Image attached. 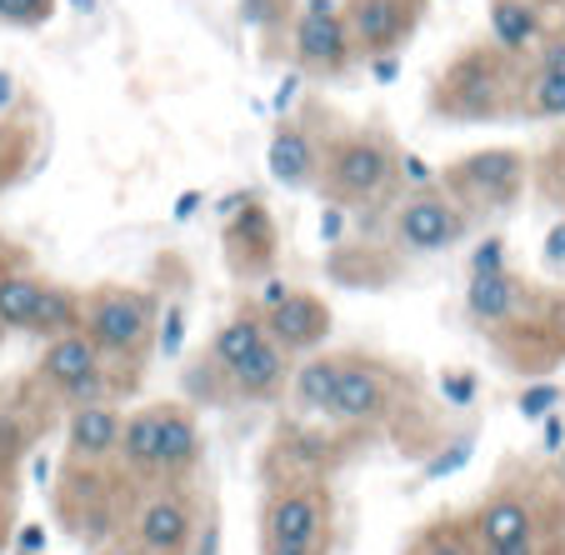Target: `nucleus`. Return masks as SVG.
<instances>
[{"label": "nucleus", "mask_w": 565, "mask_h": 555, "mask_svg": "<svg viewBox=\"0 0 565 555\" xmlns=\"http://www.w3.org/2000/svg\"><path fill=\"white\" fill-rule=\"evenodd\" d=\"M81 331L110 365H140V355L156 345V296L140 286H100L86 300Z\"/></svg>", "instance_id": "39448f33"}, {"label": "nucleus", "mask_w": 565, "mask_h": 555, "mask_svg": "<svg viewBox=\"0 0 565 555\" xmlns=\"http://www.w3.org/2000/svg\"><path fill=\"white\" fill-rule=\"evenodd\" d=\"M260 341H266V321H260V310H241V316H231V321L211 335V355H205V361H211L221 375H231Z\"/></svg>", "instance_id": "4be33fe9"}, {"label": "nucleus", "mask_w": 565, "mask_h": 555, "mask_svg": "<svg viewBox=\"0 0 565 555\" xmlns=\"http://www.w3.org/2000/svg\"><path fill=\"white\" fill-rule=\"evenodd\" d=\"M286 6L290 0H241V15H246L256 31H270V25L286 15Z\"/></svg>", "instance_id": "c756f323"}, {"label": "nucleus", "mask_w": 565, "mask_h": 555, "mask_svg": "<svg viewBox=\"0 0 565 555\" xmlns=\"http://www.w3.org/2000/svg\"><path fill=\"white\" fill-rule=\"evenodd\" d=\"M276 215L266 211L260 201H241V211L225 221V260L241 280H256L276 266Z\"/></svg>", "instance_id": "4468645a"}, {"label": "nucleus", "mask_w": 565, "mask_h": 555, "mask_svg": "<svg viewBox=\"0 0 565 555\" xmlns=\"http://www.w3.org/2000/svg\"><path fill=\"white\" fill-rule=\"evenodd\" d=\"M515 110L525 120H565V41L545 45L531 75L515 81Z\"/></svg>", "instance_id": "f3484780"}, {"label": "nucleus", "mask_w": 565, "mask_h": 555, "mask_svg": "<svg viewBox=\"0 0 565 555\" xmlns=\"http://www.w3.org/2000/svg\"><path fill=\"white\" fill-rule=\"evenodd\" d=\"M341 11L355 45V61H375V55L401 51L416 35L420 0H341Z\"/></svg>", "instance_id": "f8f14e48"}, {"label": "nucleus", "mask_w": 565, "mask_h": 555, "mask_svg": "<svg viewBox=\"0 0 565 555\" xmlns=\"http://www.w3.org/2000/svg\"><path fill=\"white\" fill-rule=\"evenodd\" d=\"M81 316H86V300H81V290H71V286H51V280H45L41 300H35V316H31V335H65V331H81Z\"/></svg>", "instance_id": "393cba45"}, {"label": "nucleus", "mask_w": 565, "mask_h": 555, "mask_svg": "<svg viewBox=\"0 0 565 555\" xmlns=\"http://www.w3.org/2000/svg\"><path fill=\"white\" fill-rule=\"evenodd\" d=\"M96 555H140V551H136V541H130V535H116V541L96 545Z\"/></svg>", "instance_id": "c9c22d12"}, {"label": "nucleus", "mask_w": 565, "mask_h": 555, "mask_svg": "<svg viewBox=\"0 0 565 555\" xmlns=\"http://www.w3.org/2000/svg\"><path fill=\"white\" fill-rule=\"evenodd\" d=\"M545 185H551V195L565 205V140L551 150V161H545Z\"/></svg>", "instance_id": "473e14b6"}, {"label": "nucleus", "mask_w": 565, "mask_h": 555, "mask_svg": "<svg viewBox=\"0 0 565 555\" xmlns=\"http://www.w3.org/2000/svg\"><path fill=\"white\" fill-rule=\"evenodd\" d=\"M491 45H501L505 55H525L541 45V11L531 0H491Z\"/></svg>", "instance_id": "412c9836"}, {"label": "nucleus", "mask_w": 565, "mask_h": 555, "mask_svg": "<svg viewBox=\"0 0 565 555\" xmlns=\"http://www.w3.org/2000/svg\"><path fill=\"white\" fill-rule=\"evenodd\" d=\"M260 321H266V335L280 345V351L296 361V355H316L331 335V306L316 296V290H290L276 300V306L260 310Z\"/></svg>", "instance_id": "ddd939ff"}, {"label": "nucleus", "mask_w": 565, "mask_h": 555, "mask_svg": "<svg viewBox=\"0 0 565 555\" xmlns=\"http://www.w3.org/2000/svg\"><path fill=\"white\" fill-rule=\"evenodd\" d=\"M15 555H35V551H15Z\"/></svg>", "instance_id": "a19ab883"}, {"label": "nucleus", "mask_w": 565, "mask_h": 555, "mask_svg": "<svg viewBox=\"0 0 565 555\" xmlns=\"http://www.w3.org/2000/svg\"><path fill=\"white\" fill-rule=\"evenodd\" d=\"M525 175H531V166H525L521 150L486 146V150L460 156L456 166H446V171H440V191L456 195L470 215H491V211H505V205L521 201Z\"/></svg>", "instance_id": "0eeeda50"}, {"label": "nucleus", "mask_w": 565, "mask_h": 555, "mask_svg": "<svg viewBox=\"0 0 565 555\" xmlns=\"http://www.w3.org/2000/svg\"><path fill=\"white\" fill-rule=\"evenodd\" d=\"M430 110L446 120H501L515 110V55L501 45H470L436 81Z\"/></svg>", "instance_id": "20e7f679"}, {"label": "nucleus", "mask_w": 565, "mask_h": 555, "mask_svg": "<svg viewBox=\"0 0 565 555\" xmlns=\"http://www.w3.org/2000/svg\"><path fill=\"white\" fill-rule=\"evenodd\" d=\"M491 270H511V266H505V241H501V235L480 241L476 256H470V276H491Z\"/></svg>", "instance_id": "c85d7f7f"}, {"label": "nucleus", "mask_w": 565, "mask_h": 555, "mask_svg": "<svg viewBox=\"0 0 565 555\" xmlns=\"http://www.w3.org/2000/svg\"><path fill=\"white\" fill-rule=\"evenodd\" d=\"M35 381L65 401V406H86V401H110V361L90 345L86 331H65L51 335L41 351V365H35Z\"/></svg>", "instance_id": "6e6552de"}, {"label": "nucleus", "mask_w": 565, "mask_h": 555, "mask_svg": "<svg viewBox=\"0 0 565 555\" xmlns=\"http://www.w3.org/2000/svg\"><path fill=\"white\" fill-rule=\"evenodd\" d=\"M335 381H341V355H306V361L290 371V395H296L306 410L326 416L335 395Z\"/></svg>", "instance_id": "5701e85b"}, {"label": "nucleus", "mask_w": 565, "mask_h": 555, "mask_svg": "<svg viewBox=\"0 0 565 555\" xmlns=\"http://www.w3.org/2000/svg\"><path fill=\"white\" fill-rule=\"evenodd\" d=\"M41 290H45V280L31 276V270H21V266L0 270V331H31Z\"/></svg>", "instance_id": "b1692460"}, {"label": "nucleus", "mask_w": 565, "mask_h": 555, "mask_svg": "<svg viewBox=\"0 0 565 555\" xmlns=\"http://www.w3.org/2000/svg\"><path fill=\"white\" fill-rule=\"evenodd\" d=\"M521 416H531V420H541V416H551L555 406H561V385H531V391H521Z\"/></svg>", "instance_id": "cd10ccee"}, {"label": "nucleus", "mask_w": 565, "mask_h": 555, "mask_svg": "<svg viewBox=\"0 0 565 555\" xmlns=\"http://www.w3.org/2000/svg\"><path fill=\"white\" fill-rule=\"evenodd\" d=\"M270 175H276L280 185H290V191H306V185H316V171H320V146L310 140V130L300 126H286L276 140H270Z\"/></svg>", "instance_id": "aec40b11"}, {"label": "nucleus", "mask_w": 565, "mask_h": 555, "mask_svg": "<svg viewBox=\"0 0 565 555\" xmlns=\"http://www.w3.org/2000/svg\"><path fill=\"white\" fill-rule=\"evenodd\" d=\"M531 286H525L515 270H491V276H470V290H466V316L486 331H501L511 321L515 310L525 306Z\"/></svg>", "instance_id": "6ab92c4d"}, {"label": "nucleus", "mask_w": 565, "mask_h": 555, "mask_svg": "<svg viewBox=\"0 0 565 555\" xmlns=\"http://www.w3.org/2000/svg\"><path fill=\"white\" fill-rule=\"evenodd\" d=\"M466 525L480 555H555V515L535 481H501Z\"/></svg>", "instance_id": "f03ea898"}, {"label": "nucleus", "mask_w": 565, "mask_h": 555, "mask_svg": "<svg viewBox=\"0 0 565 555\" xmlns=\"http://www.w3.org/2000/svg\"><path fill=\"white\" fill-rule=\"evenodd\" d=\"M120 410L110 401H86L71 406L65 416V466L81 470H106L116 460V440H120Z\"/></svg>", "instance_id": "2eb2a0df"}, {"label": "nucleus", "mask_w": 565, "mask_h": 555, "mask_svg": "<svg viewBox=\"0 0 565 555\" xmlns=\"http://www.w3.org/2000/svg\"><path fill=\"white\" fill-rule=\"evenodd\" d=\"M290 371H296V361H290V355L266 335V341H260L256 351L246 355V361L225 375V385H231V401L266 406V401H276V395L290 385Z\"/></svg>", "instance_id": "a211bd4d"}, {"label": "nucleus", "mask_w": 565, "mask_h": 555, "mask_svg": "<svg viewBox=\"0 0 565 555\" xmlns=\"http://www.w3.org/2000/svg\"><path fill=\"white\" fill-rule=\"evenodd\" d=\"M545 256H551V266H565V221L551 225V235H545Z\"/></svg>", "instance_id": "f704fd0d"}, {"label": "nucleus", "mask_w": 565, "mask_h": 555, "mask_svg": "<svg viewBox=\"0 0 565 555\" xmlns=\"http://www.w3.org/2000/svg\"><path fill=\"white\" fill-rule=\"evenodd\" d=\"M195 531H201V511H195L185 481L171 485H146V495L130 511V541L140 555H191Z\"/></svg>", "instance_id": "1a4fd4ad"}, {"label": "nucleus", "mask_w": 565, "mask_h": 555, "mask_svg": "<svg viewBox=\"0 0 565 555\" xmlns=\"http://www.w3.org/2000/svg\"><path fill=\"white\" fill-rule=\"evenodd\" d=\"M181 331H185V310H181V306H171V316H166V325H160V331H156V345H160V351H166V355H175V351H181Z\"/></svg>", "instance_id": "2f4dec72"}, {"label": "nucleus", "mask_w": 565, "mask_h": 555, "mask_svg": "<svg viewBox=\"0 0 565 555\" xmlns=\"http://www.w3.org/2000/svg\"><path fill=\"white\" fill-rule=\"evenodd\" d=\"M71 6H75V11H90V6H96V0H71Z\"/></svg>", "instance_id": "58836bf2"}, {"label": "nucleus", "mask_w": 565, "mask_h": 555, "mask_svg": "<svg viewBox=\"0 0 565 555\" xmlns=\"http://www.w3.org/2000/svg\"><path fill=\"white\" fill-rule=\"evenodd\" d=\"M11 100V75H0V106Z\"/></svg>", "instance_id": "4c0bfd02"}, {"label": "nucleus", "mask_w": 565, "mask_h": 555, "mask_svg": "<svg viewBox=\"0 0 565 555\" xmlns=\"http://www.w3.org/2000/svg\"><path fill=\"white\" fill-rule=\"evenodd\" d=\"M440 395L456 401V406H470V395H476V375L470 371H446L440 375Z\"/></svg>", "instance_id": "7c9ffc66"}, {"label": "nucleus", "mask_w": 565, "mask_h": 555, "mask_svg": "<svg viewBox=\"0 0 565 555\" xmlns=\"http://www.w3.org/2000/svg\"><path fill=\"white\" fill-rule=\"evenodd\" d=\"M195 205H201V195H195V191H191V195H181V205H175V221H185V215H191Z\"/></svg>", "instance_id": "e433bc0d"}, {"label": "nucleus", "mask_w": 565, "mask_h": 555, "mask_svg": "<svg viewBox=\"0 0 565 555\" xmlns=\"http://www.w3.org/2000/svg\"><path fill=\"white\" fill-rule=\"evenodd\" d=\"M561 476H565V440H561Z\"/></svg>", "instance_id": "ea45409f"}, {"label": "nucleus", "mask_w": 565, "mask_h": 555, "mask_svg": "<svg viewBox=\"0 0 565 555\" xmlns=\"http://www.w3.org/2000/svg\"><path fill=\"white\" fill-rule=\"evenodd\" d=\"M401 175H406L416 191H420V185H436V175H430V166L420 161V156H401Z\"/></svg>", "instance_id": "72a5a7b5"}, {"label": "nucleus", "mask_w": 565, "mask_h": 555, "mask_svg": "<svg viewBox=\"0 0 565 555\" xmlns=\"http://www.w3.org/2000/svg\"><path fill=\"white\" fill-rule=\"evenodd\" d=\"M55 0H0V21L6 25H45Z\"/></svg>", "instance_id": "bb28decb"}, {"label": "nucleus", "mask_w": 565, "mask_h": 555, "mask_svg": "<svg viewBox=\"0 0 565 555\" xmlns=\"http://www.w3.org/2000/svg\"><path fill=\"white\" fill-rule=\"evenodd\" d=\"M476 215L446 195L440 185H420V191L401 195L385 215V231H391V246L406 250V256H440V250H456L470 235Z\"/></svg>", "instance_id": "423d86ee"}, {"label": "nucleus", "mask_w": 565, "mask_h": 555, "mask_svg": "<svg viewBox=\"0 0 565 555\" xmlns=\"http://www.w3.org/2000/svg\"><path fill=\"white\" fill-rule=\"evenodd\" d=\"M201 466V426L195 410L181 401H160V436H156V485L191 481Z\"/></svg>", "instance_id": "dca6fc26"}, {"label": "nucleus", "mask_w": 565, "mask_h": 555, "mask_svg": "<svg viewBox=\"0 0 565 555\" xmlns=\"http://www.w3.org/2000/svg\"><path fill=\"white\" fill-rule=\"evenodd\" d=\"M335 495L326 476H280L260 501V555H331Z\"/></svg>", "instance_id": "f257e3e1"}, {"label": "nucleus", "mask_w": 565, "mask_h": 555, "mask_svg": "<svg viewBox=\"0 0 565 555\" xmlns=\"http://www.w3.org/2000/svg\"><path fill=\"white\" fill-rule=\"evenodd\" d=\"M395 410V371L371 355H341V381L326 406L335 430H375Z\"/></svg>", "instance_id": "9b49d317"}, {"label": "nucleus", "mask_w": 565, "mask_h": 555, "mask_svg": "<svg viewBox=\"0 0 565 555\" xmlns=\"http://www.w3.org/2000/svg\"><path fill=\"white\" fill-rule=\"evenodd\" d=\"M290 55H296V71L316 75V81H341L351 71L355 45L351 31H345L341 0H300L296 31H290Z\"/></svg>", "instance_id": "9d476101"}, {"label": "nucleus", "mask_w": 565, "mask_h": 555, "mask_svg": "<svg viewBox=\"0 0 565 555\" xmlns=\"http://www.w3.org/2000/svg\"><path fill=\"white\" fill-rule=\"evenodd\" d=\"M395 181H401V156H395L391 140L375 136V130L335 136L320 150L316 185H320V195H326V205L365 211V205L385 201Z\"/></svg>", "instance_id": "7ed1b4c3"}, {"label": "nucleus", "mask_w": 565, "mask_h": 555, "mask_svg": "<svg viewBox=\"0 0 565 555\" xmlns=\"http://www.w3.org/2000/svg\"><path fill=\"white\" fill-rule=\"evenodd\" d=\"M401 555H480V551H476V541H470L466 515H440V521L420 525Z\"/></svg>", "instance_id": "a878e982"}]
</instances>
